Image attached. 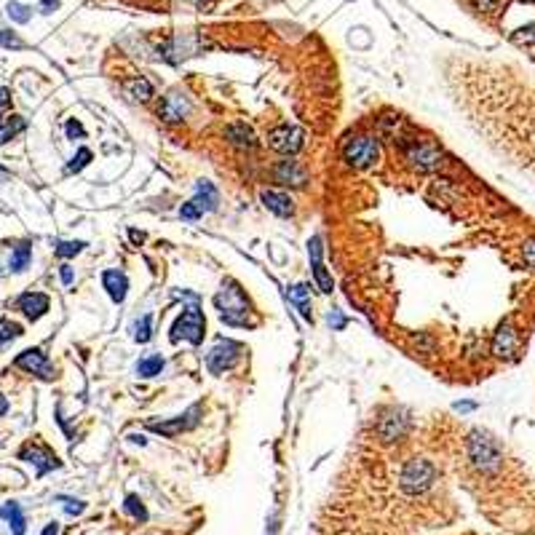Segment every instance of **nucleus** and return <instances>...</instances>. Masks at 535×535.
I'll return each instance as SVG.
<instances>
[{"instance_id": "obj_15", "label": "nucleus", "mask_w": 535, "mask_h": 535, "mask_svg": "<svg viewBox=\"0 0 535 535\" xmlns=\"http://www.w3.org/2000/svg\"><path fill=\"white\" fill-rule=\"evenodd\" d=\"M17 305H19V311L24 313L27 319L38 321L40 316H46L49 305H51V300H49V294H43V292H24L17 300Z\"/></svg>"}, {"instance_id": "obj_30", "label": "nucleus", "mask_w": 535, "mask_h": 535, "mask_svg": "<svg viewBox=\"0 0 535 535\" xmlns=\"http://www.w3.org/2000/svg\"><path fill=\"white\" fill-rule=\"evenodd\" d=\"M131 329H134V340H137V343H147V340L153 337V319H150V316H142Z\"/></svg>"}, {"instance_id": "obj_16", "label": "nucleus", "mask_w": 535, "mask_h": 535, "mask_svg": "<svg viewBox=\"0 0 535 535\" xmlns=\"http://www.w3.org/2000/svg\"><path fill=\"white\" fill-rule=\"evenodd\" d=\"M407 426H410V417H404L401 413H388L378 423V433L383 442H397L404 436Z\"/></svg>"}, {"instance_id": "obj_38", "label": "nucleus", "mask_w": 535, "mask_h": 535, "mask_svg": "<svg viewBox=\"0 0 535 535\" xmlns=\"http://www.w3.org/2000/svg\"><path fill=\"white\" fill-rule=\"evenodd\" d=\"M59 276H62V284L70 287V284H72V278H75V273H72V268L65 262V265H59Z\"/></svg>"}, {"instance_id": "obj_11", "label": "nucleus", "mask_w": 535, "mask_h": 535, "mask_svg": "<svg viewBox=\"0 0 535 535\" xmlns=\"http://www.w3.org/2000/svg\"><path fill=\"white\" fill-rule=\"evenodd\" d=\"M19 458L27 461V463H33V466L38 468V477H43V474H49V471L62 466L59 458H56L49 447H43V445H27V447L19 452Z\"/></svg>"}, {"instance_id": "obj_6", "label": "nucleus", "mask_w": 535, "mask_h": 535, "mask_svg": "<svg viewBox=\"0 0 535 535\" xmlns=\"http://www.w3.org/2000/svg\"><path fill=\"white\" fill-rule=\"evenodd\" d=\"M241 353H243L241 343H236V340H220L207 356L209 372H211V375H220L225 369H230L233 364L241 359Z\"/></svg>"}, {"instance_id": "obj_43", "label": "nucleus", "mask_w": 535, "mask_h": 535, "mask_svg": "<svg viewBox=\"0 0 535 535\" xmlns=\"http://www.w3.org/2000/svg\"><path fill=\"white\" fill-rule=\"evenodd\" d=\"M40 535H59V525H56V522L46 525V527H43V533H40Z\"/></svg>"}, {"instance_id": "obj_8", "label": "nucleus", "mask_w": 535, "mask_h": 535, "mask_svg": "<svg viewBox=\"0 0 535 535\" xmlns=\"http://www.w3.org/2000/svg\"><path fill=\"white\" fill-rule=\"evenodd\" d=\"M468 447H471V461L482 468V471H493V468H498V463H501V452H498L495 442H493L490 436H484V433H474Z\"/></svg>"}, {"instance_id": "obj_42", "label": "nucleus", "mask_w": 535, "mask_h": 535, "mask_svg": "<svg viewBox=\"0 0 535 535\" xmlns=\"http://www.w3.org/2000/svg\"><path fill=\"white\" fill-rule=\"evenodd\" d=\"M8 11H11V14H14V17L19 19V22H27V19H30V14H24L27 8H22V6H11Z\"/></svg>"}, {"instance_id": "obj_1", "label": "nucleus", "mask_w": 535, "mask_h": 535, "mask_svg": "<svg viewBox=\"0 0 535 535\" xmlns=\"http://www.w3.org/2000/svg\"><path fill=\"white\" fill-rule=\"evenodd\" d=\"M214 305H217V311H220L225 324H230V327H246V324H252V321H249V300L243 297L241 287H239L236 281L223 284V289L214 294Z\"/></svg>"}, {"instance_id": "obj_41", "label": "nucleus", "mask_w": 535, "mask_h": 535, "mask_svg": "<svg viewBox=\"0 0 535 535\" xmlns=\"http://www.w3.org/2000/svg\"><path fill=\"white\" fill-rule=\"evenodd\" d=\"M8 104H11V91H8V88H0V113H3Z\"/></svg>"}, {"instance_id": "obj_17", "label": "nucleus", "mask_w": 535, "mask_h": 535, "mask_svg": "<svg viewBox=\"0 0 535 535\" xmlns=\"http://www.w3.org/2000/svg\"><path fill=\"white\" fill-rule=\"evenodd\" d=\"M276 179L281 182V185L303 188V185H305V179H308V174H305V169H303L297 161L287 158V161H281V163L276 166Z\"/></svg>"}, {"instance_id": "obj_22", "label": "nucleus", "mask_w": 535, "mask_h": 535, "mask_svg": "<svg viewBox=\"0 0 535 535\" xmlns=\"http://www.w3.org/2000/svg\"><path fill=\"white\" fill-rule=\"evenodd\" d=\"M0 517L11 525L14 535H24V530H27V519H24L22 506H19L17 501H8L6 506H0Z\"/></svg>"}, {"instance_id": "obj_2", "label": "nucleus", "mask_w": 535, "mask_h": 535, "mask_svg": "<svg viewBox=\"0 0 535 535\" xmlns=\"http://www.w3.org/2000/svg\"><path fill=\"white\" fill-rule=\"evenodd\" d=\"M343 161L353 169H372L380 161V142L378 137L369 134H353V137L343 139Z\"/></svg>"}, {"instance_id": "obj_46", "label": "nucleus", "mask_w": 535, "mask_h": 535, "mask_svg": "<svg viewBox=\"0 0 535 535\" xmlns=\"http://www.w3.org/2000/svg\"><path fill=\"white\" fill-rule=\"evenodd\" d=\"M51 6H56V0H43V8H51Z\"/></svg>"}, {"instance_id": "obj_20", "label": "nucleus", "mask_w": 535, "mask_h": 535, "mask_svg": "<svg viewBox=\"0 0 535 535\" xmlns=\"http://www.w3.org/2000/svg\"><path fill=\"white\" fill-rule=\"evenodd\" d=\"M102 284H104V289H107V294H110V300H113V303H123V300H126V292H129V278L123 276L121 271H104Z\"/></svg>"}, {"instance_id": "obj_9", "label": "nucleus", "mask_w": 535, "mask_h": 535, "mask_svg": "<svg viewBox=\"0 0 535 535\" xmlns=\"http://www.w3.org/2000/svg\"><path fill=\"white\" fill-rule=\"evenodd\" d=\"M19 369H24V372H30V375H38L40 380H54V367L49 362V356L40 351V348H27V351H22L17 359H14Z\"/></svg>"}, {"instance_id": "obj_7", "label": "nucleus", "mask_w": 535, "mask_h": 535, "mask_svg": "<svg viewBox=\"0 0 535 535\" xmlns=\"http://www.w3.org/2000/svg\"><path fill=\"white\" fill-rule=\"evenodd\" d=\"M268 145H271L273 150H278V153H284V156H294V153L305 145V134H303L300 126L281 123V126H276V129L268 134Z\"/></svg>"}, {"instance_id": "obj_27", "label": "nucleus", "mask_w": 535, "mask_h": 535, "mask_svg": "<svg viewBox=\"0 0 535 535\" xmlns=\"http://www.w3.org/2000/svg\"><path fill=\"white\" fill-rule=\"evenodd\" d=\"M292 303L297 305V311L303 313L305 321H313L311 303H308V287H305V284H300V287H294L292 289Z\"/></svg>"}, {"instance_id": "obj_14", "label": "nucleus", "mask_w": 535, "mask_h": 535, "mask_svg": "<svg viewBox=\"0 0 535 535\" xmlns=\"http://www.w3.org/2000/svg\"><path fill=\"white\" fill-rule=\"evenodd\" d=\"M198 415H201L198 407H190L188 413L179 415V417H174V420H169V423H150L147 429H150V431H156V433H163V436H177L179 431H188V429H193V426L198 423Z\"/></svg>"}, {"instance_id": "obj_3", "label": "nucleus", "mask_w": 535, "mask_h": 535, "mask_svg": "<svg viewBox=\"0 0 535 535\" xmlns=\"http://www.w3.org/2000/svg\"><path fill=\"white\" fill-rule=\"evenodd\" d=\"M401 150H404V161L413 166L415 172L431 174V172H439V169L445 166V153H442L433 142L413 139V142L404 145Z\"/></svg>"}, {"instance_id": "obj_25", "label": "nucleus", "mask_w": 535, "mask_h": 535, "mask_svg": "<svg viewBox=\"0 0 535 535\" xmlns=\"http://www.w3.org/2000/svg\"><path fill=\"white\" fill-rule=\"evenodd\" d=\"M27 129V121L22 118V115H8V118H3L0 121V145H6L8 139H14L19 131H24Z\"/></svg>"}, {"instance_id": "obj_12", "label": "nucleus", "mask_w": 535, "mask_h": 535, "mask_svg": "<svg viewBox=\"0 0 535 535\" xmlns=\"http://www.w3.org/2000/svg\"><path fill=\"white\" fill-rule=\"evenodd\" d=\"M380 134L385 139H391L394 145L399 147H404V145H410L413 142V131H410V126L404 118H399V115H385V118H380Z\"/></svg>"}, {"instance_id": "obj_4", "label": "nucleus", "mask_w": 535, "mask_h": 535, "mask_svg": "<svg viewBox=\"0 0 535 535\" xmlns=\"http://www.w3.org/2000/svg\"><path fill=\"white\" fill-rule=\"evenodd\" d=\"M436 479V468H433L431 461L426 458H413L407 466L401 468V477H399V484L407 495H417L423 490H429L431 482Z\"/></svg>"}, {"instance_id": "obj_21", "label": "nucleus", "mask_w": 535, "mask_h": 535, "mask_svg": "<svg viewBox=\"0 0 535 535\" xmlns=\"http://www.w3.org/2000/svg\"><path fill=\"white\" fill-rule=\"evenodd\" d=\"M217 201H220V195H217V188L211 185V182H198L195 185V198H193V204L201 209V211H214L217 209Z\"/></svg>"}, {"instance_id": "obj_24", "label": "nucleus", "mask_w": 535, "mask_h": 535, "mask_svg": "<svg viewBox=\"0 0 535 535\" xmlns=\"http://www.w3.org/2000/svg\"><path fill=\"white\" fill-rule=\"evenodd\" d=\"M30 259H33V246H30L27 241H22V243H17V246L11 249V257H8V268H11L14 273H22V271H27Z\"/></svg>"}, {"instance_id": "obj_34", "label": "nucleus", "mask_w": 535, "mask_h": 535, "mask_svg": "<svg viewBox=\"0 0 535 535\" xmlns=\"http://www.w3.org/2000/svg\"><path fill=\"white\" fill-rule=\"evenodd\" d=\"M201 214H204V211L195 207L193 201H190V204H182V209H179V217H182V220H198Z\"/></svg>"}, {"instance_id": "obj_13", "label": "nucleus", "mask_w": 535, "mask_h": 535, "mask_svg": "<svg viewBox=\"0 0 535 535\" xmlns=\"http://www.w3.org/2000/svg\"><path fill=\"white\" fill-rule=\"evenodd\" d=\"M308 255H311L313 278H316L319 289H321L324 294H329L332 289H335V281H332V276H329L327 268H324V262H321V239H319V236H313L311 243H308Z\"/></svg>"}, {"instance_id": "obj_19", "label": "nucleus", "mask_w": 535, "mask_h": 535, "mask_svg": "<svg viewBox=\"0 0 535 535\" xmlns=\"http://www.w3.org/2000/svg\"><path fill=\"white\" fill-rule=\"evenodd\" d=\"M262 204H265V209L268 211H273V214H278V217H292L294 214V204H292V198L287 195V193H278V190H262Z\"/></svg>"}, {"instance_id": "obj_26", "label": "nucleus", "mask_w": 535, "mask_h": 535, "mask_svg": "<svg viewBox=\"0 0 535 535\" xmlns=\"http://www.w3.org/2000/svg\"><path fill=\"white\" fill-rule=\"evenodd\" d=\"M161 369H163V356H158V353L145 356V359L137 364L139 378H156V375H161Z\"/></svg>"}, {"instance_id": "obj_39", "label": "nucleus", "mask_w": 535, "mask_h": 535, "mask_svg": "<svg viewBox=\"0 0 535 535\" xmlns=\"http://www.w3.org/2000/svg\"><path fill=\"white\" fill-rule=\"evenodd\" d=\"M329 324H332L335 329H343V327H346V319H343V316H340L337 311H332V313H329Z\"/></svg>"}, {"instance_id": "obj_23", "label": "nucleus", "mask_w": 535, "mask_h": 535, "mask_svg": "<svg viewBox=\"0 0 535 535\" xmlns=\"http://www.w3.org/2000/svg\"><path fill=\"white\" fill-rule=\"evenodd\" d=\"M123 91H126V97H131L137 102H147L153 97V83L147 78H131L123 83Z\"/></svg>"}, {"instance_id": "obj_31", "label": "nucleus", "mask_w": 535, "mask_h": 535, "mask_svg": "<svg viewBox=\"0 0 535 535\" xmlns=\"http://www.w3.org/2000/svg\"><path fill=\"white\" fill-rule=\"evenodd\" d=\"M123 509H126V511H129L134 519H139V522H145V519H147V509H145V503L139 501L137 495H126Z\"/></svg>"}, {"instance_id": "obj_36", "label": "nucleus", "mask_w": 535, "mask_h": 535, "mask_svg": "<svg viewBox=\"0 0 535 535\" xmlns=\"http://www.w3.org/2000/svg\"><path fill=\"white\" fill-rule=\"evenodd\" d=\"M0 43H3V46H11V49H24V43H22L19 38H14V35H8V33H3V30H0Z\"/></svg>"}, {"instance_id": "obj_37", "label": "nucleus", "mask_w": 535, "mask_h": 535, "mask_svg": "<svg viewBox=\"0 0 535 535\" xmlns=\"http://www.w3.org/2000/svg\"><path fill=\"white\" fill-rule=\"evenodd\" d=\"M62 501H65V509H67L70 517H75V514L83 511V501H72V498H62Z\"/></svg>"}, {"instance_id": "obj_5", "label": "nucleus", "mask_w": 535, "mask_h": 535, "mask_svg": "<svg viewBox=\"0 0 535 535\" xmlns=\"http://www.w3.org/2000/svg\"><path fill=\"white\" fill-rule=\"evenodd\" d=\"M204 329H207V321H204V313L198 311L195 305H190L185 311L179 313V319L174 321L172 327V343H179V340H188L193 346H198L204 340Z\"/></svg>"}, {"instance_id": "obj_28", "label": "nucleus", "mask_w": 535, "mask_h": 535, "mask_svg": "<svg viewBox=\"0 0 535 535\" xmlns=\"http://www.w3.org/2000/svg\"><path fill=\"white\" fill-rule=\"evenodd\" d=\"M495 353H511V348H514V332L509 327H501V332L495 335Z\"/></svg>"}, {"instance_id": "obj_35", "label": "nucleus", "mask_w": 535, "mask_h": 535, "mask_svg": "<svg viewBox=\"0 0 535 535\" xmlns=\"http://www.w3.org/2000/svg\"><path fill=\"white\" fill-rule=\"evenodd\" d=\"M65 131H67V139H83L86 137V131H83V126L75 121H67V126H65Z\"/></svg>"}, {"instance_id": "obj_45", "label": "nucleus", "mask_w": 535, "mask_h": 535, "mask_svg": "<svg viewBox=\"0 0 535 535\" xmlns=\"http://www.w3.org/2000/svg\"><path fill=\"white\" fill-rule=\"evenodd\" d=\"M6 179H8V169H3V166H0V182H6Z\"/></svg>"}, {"instance_id": "obj_10", "label": "nucleus", "mask_w": 535, "mask_h": 535, "mask_svg": "<svg viewBox=\"0 0 535 535\" xmlns=\"http://www.w3.org/2000/svg\"><path fill=\"white\" fill-rule=\"evenodd\" d=\"M190 113V97L182 91H169L161 104H158V118L166 123H179L185 121Z\"/></svg>"}, {"instance_id": "obj_32", "label": "nucleus", "mask_w": 535, "mask_h": 535, "mask_svg": "<svg viewBox=\"0 0 535 535\" xmlns=\"http://www.w3.org/2000/svg\"><path fill=\"white\" fill-rule=\"evenodd\" d=\"M22 335V327L8 321V319H0V343H8V340H17Z\"/></svg>"}, {"instance_id": "obj_33", "label": "nucleus", "mask_w": 535, "mask_h": 535, "mask_svg": "<svg viewBox=\"0 0 535 535\" xmlns=\"http://www.w3.org/2000/svg\"><path fill=\"white\" fill-rule=\"evenodd\" d=\"M88 161H91V150H88V147H81V150L72 156V161L67 163V172H81L83 166H88Z\"/></svg>"}, {"instance_id": "obj_40", "label": "nucleus", "mask_w": 535, "mask_h": 535, "mask_svg": "<svg viewBox=\"0 0 535 535\" xmlns=\"http://www.w3.org/2000/svg\"><path fill=\"white\" fill-rule=\"evenodd\" d=\"M525 259H527V265H533L535 268V241H530L525 246Z\"/></svg>"}, {"instance_id": "obj_18", "label": "nucleus", "mask_w": 535, "mask_h": 535, "mask_svg": "<svg viewBox=\"0 0 535 535\" xmlns=\"http://www.w3.org/2000/svg\"><path fill=\"white\" fill-rule=\"evenodd\" d=\"M225 139L233 145V147H239V150H255L259 142L255 137V131L246 126V123H233V126H227L225 129Z\"/></svg>"}, {"instance_id": "obj_29", "label": "nucleus", "mask_w": 535, "mask_h": 535, "mask_svg": "<svg viewBox=\"0 0 535 535\" xmlns=\"http://www.w3.org/2000/svg\"><path fill=\"white\" fill-rule=\"evenodd\" d=\"M83 246H86L83 241H56L54 243V252H56L59 257L70 259V257H75V255H81Z\"/></svg>"}, {"instance_id": "obj_47", "label": "nucleus", "mask_w": 535, "mask_h": 535, "mask_svg": "<svg viewBox=\"0 0 535 535\" xmlns=\"http://www.w3.org/2000/svg\"><path fill=\"white\" fill-rule=\"evenodd\" d=\"M6 413V399H3V394H0V415Z\"/></svg>"}, {"instance_id": "obj_44", "label": "nucleus", "mask_w": 535, "mask_h": 535, "mask_svg": "<svg viewBox=\"0 0 535 535\" xmlns=\"http://www.w3.org/2000/svg\"><path fill=\"white\" fill-rule=\"evenodd\" d=\"M129 236H131V241H134V243H142V241H145V233H139V230H131Z\"/></svg>"}]
</instances>
